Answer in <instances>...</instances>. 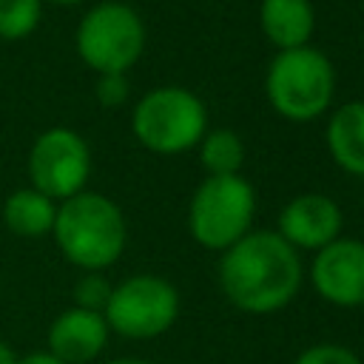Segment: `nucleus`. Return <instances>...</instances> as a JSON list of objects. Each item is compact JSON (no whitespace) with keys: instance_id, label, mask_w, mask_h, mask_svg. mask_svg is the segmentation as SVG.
Here are the masks:
<instances>
[{"instance_id":"obj_1","label":"nucleus","mask_w":364,"mask_h":364,"mask_svg":"<svg viewBox=\"0 0 364 364\" xmlns=\"http://www.w3.org/2000/svg\"><path fill=\"white\" fill-rule=\"evenodd\" d=\"M301 256L276 230H250L222 250L219 287L225 299L250 316L284 310L301 287Z\"/></svg>"},{"instance_id":"obj_2","label":"nucleus","mask_w":364,"mask_h":364,"mask_svg":"<svg viewBox=\"0 0 364 364\" xmlns=\"http://www.w3.org/2000/svg\"><path fill=\"white\" fill-rule=\"evenodd\" d=\"M51 236L60 253L80 270L111 267L128 242V225L114 199L97 191H80L57 202Z\"/></svg>"},{"instance_id":"obj_3","label":"nucleus","mask_w":364,"mask_h":364,"mask_svg":"<svg viewBox=\"0 0 364 364\" xmlns=\"http://www.w3.org/2000/svg\"><path fill=\"white\" fill-rule=\"evenodd\" d=\"M336 94V68L330 57L313 46L279 51L264 74V97L270 108L290 122L318 119Z\"/></svg>"},{"instance_id":"obj_4","label":"nucleus","mask_w":364,"mask_h":364,"mask_svg":"<svg viewBox=\"0 0 364 364\" xmlns=\"http://www.w3.org/2000/svg\"><path fill=\"white\" fill-rule=\"evenodd\" d=\"M136 142L159 156H176L199 145L208 131L205 102L182 85H159L142 94L131 111Z\"/></svg>"},{"instance_id":"obj_5","label":"nucleus","mask_w":364,"mask_h":364,"mask_svg":"<svg viewBox=\"0 0 364 364\" xmlns=\"http://www.w3.org/2000/svg\"><path fill=\"white\" fill-rule=\"evenodd\" d=\"M145 23L131 3H94L77 23V57L94 74H128L145 51Z\"/></svg>"},{"instance_id":"obj_6","label":"nucleus","mask_w":364,"mask_h":364,"mask_svg":"<svg viewBox=\"0 0 364 364\" xmlns=\"http://www.w3.org/2000/svg\"><path fill=\"white\" fill-rule=\"evenodd\" d=\"M253 216L256 191L242 173L205 176L188 205V230L196 245L222 253L250 233Z\"/></svg>"},{"instance_id":"obj_7","label":"nucleus","mask_w":364,"mask_h":364,"mask_svg":"<svg viewBox=\"0 0 364 364\" xmlns=\"http://www.w3.org/2000/svg\"><path fill=\"white\" fill-rule=\"evenodd\" d=\"M102 316L111 333L131 341H148L168 333L179 318V293L162 276L136 273L114 284Z\"/></svg>"},{"instance_id":"obj_8","label":"nucleus","mask_w":364,"mask_h":364,"mask_svg":"<svg viewBox=\"0 0 364 364\" xmlns=\"http://www.w3.org/2000/svg\"><path fill=\"white\" fill-rule=\"evenodd\" d=\"M26 173L31 188L51 196L54 202H63L85 191L91 176V148L74 128L51 125L31 142Z\"/></svg>"},{"instance_id":"obj_9","label":"nucleus","mask_w":364,"mask_h":364,"mask_svg":"<svg viewBox=\"0 0 364 364\" xmlns=\"http://www.w3.org/2000/svg\"><path fill=\"white\" fill-rule=\"evenodd\" d=\"M313 290L336 307L364 304V242L338 236L327 247L316 250L310 262Z\"/></svg>"},{"instance_id":"obj_10","label":"nucleus","mask_w":364,"mask_h":364,"mask_svg":"<svg viewBox=\"0 0 364 364\" xmlns=\"http://www.w3.org/2000/svg\"><path fill=\"white\" fill-rule=\"evenodd\" d=\"M344 213L327 193H299L279 210V236L296 250H321L341 236Z\"/></svg>"},{"instance_id":"obj_11","label":"nucleus","mask_w":364,"mask_h":364,"mask_svg":"<svg viewBox=\"0 0 364 364\" xmlns=\"http://www.w3.org/2000/svg\"><path fill=\"white\" fill-rule=\"evenodd\" d=\"M108 336L111 330L102 313L71 304L63 313H57V318L48 324L46 350L65 364H88L100 358V353L108 344Z\"/></svg>"},{"instance_id":"obj_12","label":"nucleus","mask_w":364,"mask_h":364,"mask_svg":"<svg viewBox=\"0 0 364 364\" xmlns=\"http://www.w3.org/2000/svg\"><path fill=\"white\" fill-rule=\"evenodd\" d=\"M259 28L264 40L279 51L310 46L316 31V9L310 0H262Z\"/></svg>"},{"instance_id":"obj_13","label":"nucleus","mask_w":364,"mask_h":364,"mask_svg":"<svg viewBox=\"0 0 364 364\" xmlns=\"http://www.w3.org/2000/svg\"><path fill=\"white\" fill-rule=\"evenodd\" d=\"M324 142L341 171L364 176V100H347L333 108Z\"/></svg>"},{"instance_id":"obj_14","label":"nucleus","mask_w":364,"mask_h":364,"mask_svg":"<svg viewBox=\"0 0 364 364\" xmlns=\"http://www.w3.org/2000/svg\"><path fill=\"white\" fill-rule=\"evenodd\" d=\"M0 216H3V225L14 236H20V239H40V236L51 233V228H54L57 202L28 185V188H17L14 193L6 196Z\"/></svg>"},{"instance_id":"obj_15","label":"nucleus","mask_w":364,"mask_h":364,"mask_svg":"<svg viewBox=\"0 0 364 364\" xmlns=\"http://www.w3.org/2000/svg\"><path fill=\"white\" fill-rule=\"evenodd\" d=\"M199 162L208 176H236L245 168V142L230 128H210L196 145Z\"/></svg>"},{"instance_id":"obj_16","label":"nucleus","mask_w":364,"mask_h":364,"mask_svg":"<svg viewBox=\"0 0 364 364\" xmlns=\"http://www.w3.org/2000/svg\"><path fill=\"white\" fill-rule=\"evenodd\" d=\"M43 0H0V40L31 37L43 20Z\"/></svg>"},{"instance_id":"obj_17","label":"nucleus","mask_w":364,"mask_h":364,"mask_svg":"<svg viewBox=\"0 0 364 364\" xmlns=\"http://www.w3.org/2000/svg\"><path fill=\"white\" fill-rule=\"evenodd\" d=\"M111 290L114 284L100 273V270H88L82 273L77 282H74V307H82V310H94V313H102L108 299H111Z\"/></svg>"},{"instance_id":"obj_18","label":"nucleus","mask_w":364,"mask_h":364,"mask_svg":"<svg viewBox=\"0 0 364 364\" xmlns=\"http://www.w3.org/2000/svg\"><path fill=\"white\" fill-rule=\"evenodd\" d=\"M293 364H364V361L350 347L324 341V344H313V347L301 350Z\"/></svg>"},{"instance_id":"obj_19","label":"nucleus","mask_w":364,"mask_h":364,"mask_svg":"<svg viewBox=\"0 0 364 364\" xmlns=\"http://www.w3.org/2000/svg\"><path fill=\"white\" fill-rule=\"evenodd\" d=\"M94 97L102 108H119L131 97V82L125 74H97Z\"/></svg>"},{"instance_id":"obj_20","label":"nucleus","mask_w":364,"mask_h":364,"mask_svg":"<svg viewBox=\"0 0 364 364\" xmlns=\"http://www.w3.org/2000/svg\"><path fill=\"white\" fill-rule=\"evenodd\" d=\"M14 364H65V361H60V358H57L54 353H48V350H31V353L17 355Z\"/></svg>"},{"instance_id":"obj_21","label":"nucleus","mask_w":364,"mask_h":364,"mask_svg":"<svg viewBox=\"0 0 364 364\" xmlns=\"http://www.w3.org/2000/svg\"><path fill=\"white\" fill-rule=\"evenodd\" d=\"M14 353H11V347L6 344V341H0V364H14Z\"/></svg>"},{"instance_id":"obj_22","label":"nucleus","mask_w":364,"mask_h":364,"mask_svg":"<svg viewBox=\"0 0 364 364\" xmlns=\"http://www.w3.org/2000/svg\"><path fill=\"white\" fill-rule=\"evenodd\" d=\"M102 364H154V361H145V358H111V361H102Z\"/></svg>"},{"instance_id":"obj_23","label":"nucleus","mask_w":364,"mask_h":364,"mask_svg":"<svg viewBox=\"0 0 364 364\" xmlns=\"http://www.w3.org/2000/svg\"><path fill=\"white\" fill-rule=\"evenodd\" d=\"M43 3H54V6H80V3H88V0H43Z\"/></svg>"}]
</instances>
